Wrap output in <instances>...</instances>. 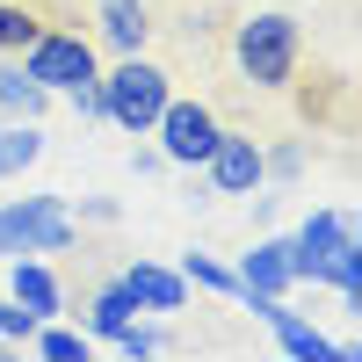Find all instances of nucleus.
Returning a JSON list of instances; mask_svg holds the SVG:
<instances>
[{
  "label": "nucleus",
  "mask_w": 362,
  "mask_h": 362,
  "mask_svg": "<svg viewBox=\"0 0 362 362\" xmlns=\"http://www.w3.org/2000/svg\"><path fill=\"white\" fill-rule=\"evenodd\" d=\"M218 116H210V102H167L160 109V124H153V138H160V160H174V167H203L210 160V145H218Z\"/></svg>",
  "instance_id": "423d86ee"
},
{
  "label": "nucleus",
  "mask_w": 362,
  "mask_h": 362,
  "mask_svg": "<svg viewBox=\"0 0 362 362\" xmlns=\"http://www.w3.org/2000/svg\"><path fill=\"white\" fill-rule=\"evenodd\" d=\"M29 355H44V362H87V355H95V334H87V326L37 319V334H29Z\"/></svg>",
  "instance_id": "2eb2a0df"
},
{
  "label": "nucleus",
  "mask_w": 362,
  "mask_h": 362,
  "mask_svg": "<svg viewBox=\"0 0 362 362\" xmlns=\"http://www.w3.org/2000/svg\"><path fill=\"white\" fill-rule=\"evenodd\" d=\"M73 116H80V124H109V116H102V80H87V87H73Z\"/></svg>",
  "instance_id": "412c9836"
},
{
  "label": "nucleus",
  "mask_w": 362,
  "mask_h": 362,
  "mask_svg": "<svg viewBox=\"0 0 362 362\" xmlns=\"http://www.w3.org/2000/svg\"><path fill=\"white\" fill-rule=\"evenodd\" d=\"M51 95L22 73V58H0V124H44Z\"/></svg>",
  "instance_id": "ddd939ff"
},
{
  "label": "nucleus",
  "mask_w": 362,
  "mask_h": 362,
  "mask_svg": "<svg viewBox=\"0 0 362 362\" xmlns=\"http://www.w3.org/2000/svg\"><path fill=\"white\" fill-rule=\"evenodd\" d=\"M8 297H15L29 319H58V312H66V283L51 276L44 254H15L8 261Z\"/></svg>",
  "instance_id": "9d476101"
},
{
  "label": "nucleus",
  "mask_w": 362,
  "mask_h": 362,
  "mask_svg": "<svg viewBox=\"0 0 362 362\" xmlns=\"http://www.w3.org/2000/svg\"><path fill=\"white\" fill-rule=\"evenodd\" d=\"M290 268L297 283H334L341 297H362V239L348 225V210H312L290 232Z\"/></svg>",
  "instance_id": "f257e3e1"
},
{
  "label": "nucleus",
  "mask_w": 362,
  "mask_h": 362,
  "mask_svg": "<svg viewBox=\"0 0 362 362\" xmlns=\"http://www.w3.org/2000/svg\"><path fill=\"white\" fill-rule=\"evenodd\" d=\"M196 174L210 181V196H261V181H268V167H261V138H247V131H218V145H210V160H203Z\"/></svg>",
  "instance_id": "6e6552de"
},
{
  "label": "nucleus",
  "mask_w": 362,
  "mask_h": 362,
  "mask_svg": "<svg viewBox=\"0 0 362 362\" xmlns=\"http://www.w3.org/2000/svg\"><path fill=\"white\" fill-rule=\"evenodd\" d=\"M109 348H116V355H131V362H138V355H153V348H160V326H145V319H131V326H124V334H116Z\"/></svg>",
  "instance_id": "aec40b11"
},
{
  "label": "nucleus",
  "mask_w": 362,
  "mask_h": 362,
  "mask_svg": "<svg viewBox=\"0 0 362 362\" xmlns=\"http://www.w3.org/2000/svg\"><path fill=\"white\" fill-rule=\"evenodd\" d=\"M124 290L138 297L145 312H181V305H189V283H181V268H167V261H131Z\"/></svg>",
  "instance_id": "f8f14e48"
},
{
  "label": "nucleus",
  "mask_w": 362,
  "mask_h": 362,
  "mask_svg": "<svg viewBox=\"0 0 362 362\" xmlns=\"http://www.w3.org/2000/svg\"><path fill=\"white\" fill-rule=\"evenodd\" d=\"M73 210L66 196H22V203H0V261L15 254H66L73 247Z\"/></svg>",
  "instance_id": "20e7f679"
},
{
  "label": "nucleus",
  "mask_w": 362,
  "mask_h": 362,
  "mask_svg": "<svg viewBox=\"0 0 362 362\" xmlns=\"http://www.w3.org/2000/svg\"><path fill=\"white\" fill-rule=\"evenodd\" d=\"M37 29H44V22L29 15L22 0H0V58H15V51H22L29 37H37Z\"/></svg>",
  "instance_id": "a211bd4d"
},
{
  "label": "nucleus",
  "mask_w": 362,
  "mask_h": 362,
  "mask_svg": "<svg viewBox=\"0 0 362 362\" xmlns=\"http://www.w3.org/2000/svg\"><path fill=\"white\" fill-rule=\"evenodd\" d=\"M261 167H268V174H297L305 153H297V145H276V153H261Z\"/></svg>",
  "instance_id": "4be33fe9"
},
{
  "label": "nucleus",
  "mask_w": 362,
  "mask_h": 362,
  "mask_svg": "<svg viewBox=\"0 0 362 362\" xmlns=\"http://www.w3.org/2000/svg\"><path fill=\"white\" fill-rule=\"evenodd\" d=\"M29 334H37V319H29L15 297H0V341H8V348H29Z\"/></svg>",
  "instance_id": "6ab92c4d"
},
{
  "label": "nucleus",
  "mask_w": 362,
  "mask_h": 362,
  "mask_svg": "<svg viewBox=\"0 0 362 362\" xmlns=\"http://www.w3.org/2000/svg\"><path fill=\"white\" fill-rule=\"evenodd\" d=\"M167 102H174V80H167L145 51H124V58L102 73V116H109L116 131H131V138H153V124H160Z\"/></svg>",
  "instance_id": "7ed1b4c3"
},
{
  "label": "nucleus",
  "mask_w": 362,
  "mask_h": 362,
  "mask_svg": "<svg viewBox=\"0 0 362 362\" xmlns=\"http://www.w3.org/2000/svg\"><path fill=\"white\" fill-rule=\"evenodd\" d=\"M174 268H181V283H189V290H210V297H239V268H232V261H218V254H181Z\"/></svg>",
  "instance_id": "f3484780"
},
{
  "label": "nucleus",
  "mask_w": 362,
  "mask_h": 362,
  "mask_svg": "<svg viewBox=\"0 0 362 362\" xmlns=\"http://www.w3.org/2000/svg\"><path fill=\"white\" fill-rule=\"evenodd\" d=\"M239 297H290L297 268H290V239H254V254H239Z\"/></svg>",
  "instance_id": "1a4fd4ad"
},
{
  "label": "nucleus",
  "mask_w": 362,
  "mask_h": 362,
  "mask_svg": "<svg viewBox=\"0 0 362 362\" xmlns=\"http://www.w3.org/2000/svg\"><path fill=\"white\" fill-rule=\"evenodd\" d=\"M232 58H239V73L254 87H290L297 66H305V22L290 8H254L232 29Z\"/></svg>",
  "instance_id": "f03ea898"
},
{
  "label": "nucleus",
  "mask_w": 362,
  "mask_h": 362,
  "mask_svg": "<svg viewBox=\"0 0 362 362\" xmlns=\"http://www.w3.org/2000/svg\"><path fill=\"white\" fill-rule=\"evenodd\" d=\"M95 29H102V44L116 58L145 51V37H153V8H145V0H95Z\"/></svg>",
  "instance_id": "9b49d317"
},
{
  "label": "nucleus",
  "mask_w": 362,
  "mask_h": 362,
  "mask_svg": "<svg viewBox=\"0 0 362 362\" xmlns=\"http://www.w3.org/2000/svg\"><path fill=\"white\" fill-rule=\"evenodd\" d=\"M239 305H254V319L276 334V348L290 355V362H355V348H341V341H326L312 319H297L283 297H239Z\"/></svg>",
  "instance_id": "0eeeda50"
},
{
  "label": "nucleus",
  "mask_w": 362,
  "mask_h": 362,
  "mask_svg": "<svg viewBox=\"0 0 362 362\" xmlns=\"http://www.w3.org/2000/svg\"><path fill=\"white\" fill-rule=\"evenodd\" d=\"M22 73L44 87V95H73V87H87V80H102V66H95V44L80 37V29H37L22 51Z\"/></svg>",
  "instance_id": "39448f33"
},
{
  "label": "nucleus",
  "mask_w": 362,
  "mask_h": 362,
  "mask_svg": "<svg viewBox=\"0 0 362 362\" xmlns=\"http://www.w3.org/2000/svg\"><path fill=\"white\" fill-rule=\"evenodd\" d=\"M44 160V124H0V181H15Z\"/></svg>",
  "instance_id": "dca6fc26"
},
{
  "label": "nucleus",
  "mask_w": 362,
  "mask_h": 362,
  "mask_svg": "<svg viewBox=\"0 0 362 362\" xmlns=\"http://www.w3.org/2000/svg\"><path fill=\"white\" fill-rule=\"evenodd\" d=\"M131 319H145V305L124 290V276H116V283H102L95 297H87V334H95V341H116Z\"/></svg>",
  "instance_id": "4468645a"
}]
</instances>
